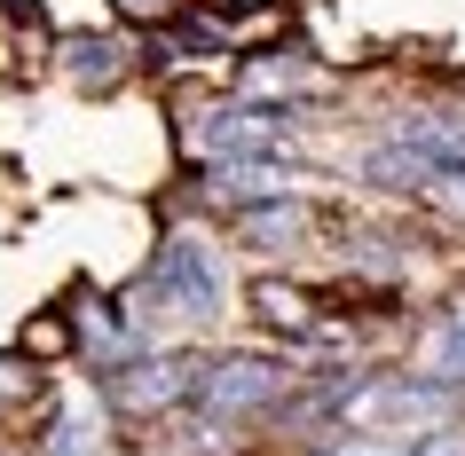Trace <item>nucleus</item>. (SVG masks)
Returning <instances> with one entry per match:
<instances>
[{
  "mask_svg": "<svg viewBox=\"0 0 465 456\" xmlns=\"http://www.w3.org/2000/svg\"><path fill=\"white\" fill-rule=\"evenodd\" d=\"M143 291L182 323H221V307H229V276H221V252L205 237H166Z\"/></svg>",
  "mask_w": 465,
  "mask_h": 456,
  "instance_id": "obj_1",
  "label": "nucleus"
},
{
  "mask_svg": "<svg viewBox=\"0 0 465 456\" xmlns=\"http://www.w3.org/2000/svg\"><path fill=\"white\" fill-rule=\"evenodd\" d=\"M292 102H213L190 119V150L213 158V166H237V158H276L292 142Z\"/></svg>",
  "mask_w": 465,
  "mask_h": 456,
  "instance_id": "obj_2",
  "label": "nucleus"
},
{
  "mask_svg": "<svg viewBox=\"0 0 465 456\" xmlns=\"http://www.w3.org/2000/svg\"><path fill=\"white\" fill-rule=\"evenodd\" d=\"M450 417H458V385L441 378H355V393H347V425H371V432L450 425Z\"/></svg>",
  "mask_w": 465,
  "mask_h": 456,
  "instance_id": "obj_3",
  "label": "nucleus"
},
{
  "mask_svg": "<svg viewBox=\"0 0 465 456\" xmlns=\"http://www.w3.org/2000/svg\"><path fill=\"white\" fill-rule=\"evenodd\" d=\"M284 385H292V370L284 362H261V354H229V362H197V402H205V417H245V409H269L284 402Z\"/></svg>",
  "mask_w": 465,
  "mask_h": 456,
  "instance_id": "obj_4",
  "label": "nucleus"
},
{
  "mask_svg": "<svg viewBox=\"0 0 465 456\" xmlns=\"http://www.w3.org/2000/svg\"><path fill=\"white\" fill-rule=\"evenodd\" d=\"M197 385V362H182V354H143V362H119L111 370V402L119 409H166V402H182Z\"/></svg>",
  "mask_w": 465,
  "mask_h": 456,
  "instance_id": "obj_5",
  "label": "nucleus"
},
{
  "mask_svg": "<svg viewBox=\"0 0 465 456\" xmlns=\"http://www.w3.org/2000/svg\"><path fill=\"white\" fill-rule=\"evenodd\" d=\"M292 189V173L276 166V158H237V166H213L205 173V197L213 205H269V197Z\"/></svg>",
  "mask_w": 465,
  "mask_h": 456,
  "instance_id": "obj_6",
  "label": "nucleus"
},
{
  "mask_svg": "<svg viewBox=\"0 0 465 456\" xmlns=\"http://www.w3.org/2000/svg\"><path fill=\"white\" fill-rule=\"evenodd\" d=\"M64 72H72V87H119L126 79V40H111V32H72L64 40Z\"/></svg>",
  "mask_w": 465,
  "mask_h": 456,
  "instance_id": "obj_7",
  "label": "nucleus"
},
{
  "mask_svg": "<svg viewBox=\"0 0 465 456\" xmlns=\"http://www.w3.org/2000/svg\"><path fill=\"white\" fill-rule=\"evenodd\" d=\"M394 142H411L426 166H465V111H418V119H402V134Z\"/></svg>",
  "mask_w": 465,
  "mask_h": 456,
  "instance_id": "obj_8",
  "label": "nucleus"
},
{
  "mask_svg": "<svg viewBox=\"0 0 465 456\" xmlns=\"http://www.w3.org/2000/svg\"><path fill=\"white\" fill-rule=\"evenodd\" d=\"M237 228H245L252 244L284 252V244L308 237V205H292V197H269V205H245V213H237Z\"/></svg>",
  "mask_w": 465,
  "mask_h": 456,
  "instance_id": "obj_9",
  "label": "nucleus"
},
{
  "mask_svg": "<svg viewBox=\"0 0 465 456\" xmlns=\"http://www.w3.org/2000/svg\"><path fill=\"white\" fill-rule=\"evenodd\" d=\"M363 173L379 181V189H434V166H426L411 142H379V150H363Z\"/></svg>",
  "mask_w": 465,
  "mask_h": 456,
  "instance_id": "obj_10",
  "label": "nucleus"
},
{
  "mask_svg": "<svg viewBox=\"0 0 465 456\" xmlns=\"http://www.w3.org/2000/svg\"><path fill=\"white\" fill-rule=\"evenodd\" d=\"M48 456H103V417H95V402H72L64 417H55Z\"/></svg>",
  "mask_w": 465,
  "mask_h": 456,
  "instance_id": "obj_11",
  "label": "nucleus"
},
{
  "mask_svg": "<svg viewBox=\"0 0 465 456\" xmlns=\"http://www.w3.org/2000/svg\"><path fill=\"white\" fill-rule=\"evenodd\" d=\"M426 362H434L441 385H465V315H450V323L426 338Z\"/></svg>",
  "mask_w": 465,
  "mask_h": 456,
  "instance_id": "obj_12",
  "label": "nucleus"
},
{
  "mask_svg": "<svg viewBox=\"0 0 465 456\" xmlns=\"http://www.w3.org/2000/svg\"><path fill=\"white\" fill-rule=\"evenodd\" d=\"M252 307L269 315L276 331H308V299H300L292 284H261V291H252Z\"/></svg>",
  "mask_w": 465,
  "mask_h": 456,
  "instance_id": "obj_13",
  "label": "nucleus"
},
{
  "mask_svg": "<svg viewBox=\"0 0 465 456\" xmlns=\"http://www.w3.org/2000/svg\"><path fill=\"white\" fill-rule=\"evenodd\" d=\"M402 456H465V425H458V417H450V425L418 432V449H402Z\"/></svg>",
  "mask_w": 465,
  "mask_h": 456,
  "instance_id": "obj_14",
  "label": "nucleus"
},
{
  "mask_svg": "<svg viewBox=\"0 0 465 456\" xmlns=\"http://www.w3.org/2000/svg\"><path fill=\"white\" fill-rule=\"evenodd\" d=\"M323 456H402V441H387V432H347V441H331Z\"/></svg>",
  "mask_w": 465,
  "mask_h": 456,
  "instance_id": "obj_15",
  "label": "nucleus"
},
{
  "mask_svg": "<svg viewBox=\"0 0 465 456\" xmlns=\"http://www.w3.org/2000/svg\"><path fill=\"white\" fill-rule=\"evenodd\" d=\"M434 197H441V205H450V213L465 220V166H441V173H434Z\"/></svg>",
  "mask_w": 465,
  "mask_h": 456,
  "instance_id": "obj_16",
  "label": "nucleus"
},
{
  "mask_svg": "<svg viewBox=\"0 0 465 456\" xmlns=\"http://www.w3.org/2000/svg\"><path fill=\"white\" fill-rule=\"evenodd\" d=\"M32 385H40V378H32L25 362H0V402H25Z\"/></svg>",
  "mask_w": 465,
  "mask_h": 456,
  "instance_id": "obj_17",
  "label": "nucleus"
},
{
  "mask_svg": "<svg viewBox=\"0 0 465 456\" xmlns=\"http://www.w3.org/2000/svg\"><path fill=\"white\" fill-rule=\"evenodd\" d=\"M64 338H72V331H64V323H55V315H48V323H32V331H25V346H40V354H55Z\"/></svg>",
  "mask_w": 465,
  "mask_h": 456,
  "instance_id": "obj_18",
  "label": "nucleus"
}]
</instances>
